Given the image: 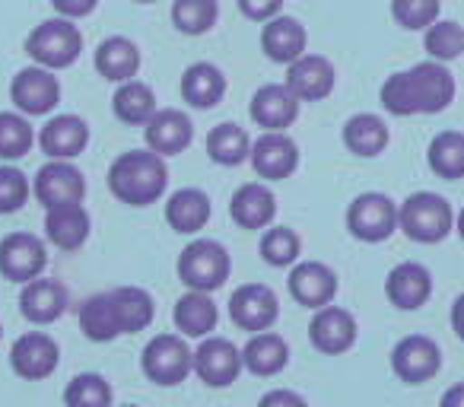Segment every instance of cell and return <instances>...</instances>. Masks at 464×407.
I'll list each match as a JSON object with an SVG mask.
<instances>
[{
    "label": "cell",
    "instance_id": "cell-1",
    "mask_svg": "<svg viewBox=\"0 0 464 407\" xmlns=\"http://www.w3.org/2000/svg\"><path fill=\"white\" fill-rule=\"evenodd\" d=\"M382 105L398 118L436 115L455 102V77L439 61H423L411 71H398L382 83Z\"/></svg>",
    "mask_w": 464,
    "mask_h": 407
},
{
    "label": "cell",
    "instance_id": "cell-2",
    "mask_svg": "<svg viewBox=\"0 0 464 407\" xmlns=\"http://www.w3.org/2000/svg\"><path fill=\"white\" fill-rule=\"evenodd\" d=\"M169 169L153 150H128L109 166V188L121 204L150 208L166 194Z\"/></svg>",
    "mask_w": 464,
    "mask_h": 407
},
{
    "label": "cell",
    "instance_id": "cell-3",
    "mask_svg": "<svg viewBox=\"0 0 464 407\" xmlns=\"http://www.w3.org/2000/svg\"><path fill=\"white\" fill-rule=\"evenodd\" d=\"M398 229L420 246H432L455 229V210L442 194L417 191L398 208Z\"/></svg>",
    "mask_w": 464,
    "mask_h": 407
},
{
    "label": "cell",
    "instance_id": "cell-4",
    "mask_svg": "<svg viewBox=\"0 0 464 407\" xmlns=\"http://www.w3.org/2000/svg\"><path fill=\"white\" fill-rule=\"evenodd\" d=\"M80 48H83V35L73 26V20H64V16L39 23L26 39L29 58L39 67L54 71V73L71 67L73 61L80 58Z\"/></svg>",
    "mask_w": 464,
    "mask_h": 407
},
{
    "label": "cell",
    "instance_id": "cell-5",
    "mask_svg": "<svg viewBox=\"0 0 464 407\" xmlns=\"http://www.w3.org/2000/svg\"><path fill=\"white\" fill-rule=\"evenodd\" d=\"M229 252L217 239H194L179 258V277L188 290L213 293L229 280Z\"/></svg>",
    "mask_w": 464,
    "mask_h": 407
},
{
    "label": "cell",
    "instance_id": "cell-6",
    "mask_svg": "<svg viewBox=\"0 0 464 407\" xmlns=\"http://www.w3.org/2000/svg\"><path fill=\"white\" fill-rule=\"evenodd\" d=\"M140 366L143 375L156 385H181L194 373V350L181 334H156L143 347Z\"/></svg>",
    "mask_w": 464,
    "mask_h": 407
},
{
    "label": "cell",
    "instance_id": "cell-7",
    "mask_svg": "<svg viewBox=\"0 0 464 407\" xmlns=\"http://www.w3.org/2000/svg\"><path fill=\"white\" fill-rule=\"evenodd\" d=\"M347 229L360 242H385L398 229V204L382 191H366L347 208Z\"/></svg>",
    "mask_w": 464,
    "mask_h": 407
},
{
    "label": "cell",
    "instance_id": "cell-8",
    "mask_svg": "<svg viewBox=\"0 0 464 407\" xmlns=\"http://www.w3.org/2000/svg\"><path fill=\"white\" fill-rule=\"evenodd\" d=\"M33 194L39 198V204L45 210L64 208V204H83L86 179L73 166V160H52L35 172Z\"/></svg>",
    "mask_w": 464,
    "mask_h": 407
},
{
    "label": "cell",
    "instance_id": "cell-9",
    "mask_svg": "<svg viewBox=\"0 0 464 407\" xmlns=\"http://www.w3.org/2000/svg\"><path fill=\"white\" fill-rule=\"evenodd\" d=\"M48 267V248L33 233H10L0 239V274L14 284H29Z\"/></svg>",
    "mask_w": 464,
    "mask_h": 407
},
{
    "label": "cell",
    "instance_id": "cell-10",
    "mask_svg": "<svg viewBox=\"0 0 464 407\" xmlns=\"http://www.w3.org/2000/svg\"><path fill=\"white\" fill-rule=\"evenodd\" d=\"M392 369L407 385H423L442 369V354L439 344L426 334H407L394 344L392 350Z\"/></svg>",
    "mask_w": 464,
    "mask_h": 407
},
{
    "label": "cell",
    "instance_id": "cell-11",
    "mask_svg": "<svg viewBox=\"0 0 464 407\" xmlns=\"http://www.w3.org/2000/svg\"><path fill=\"white\" fill-rule=\"evenodd\" d=\"M280 315V299L267 284H242L229 299V318L242 331H271Z\"/></svg>",
    "mask_w": 464,
    "mask_h": 407
},
{
    "label": "cell",
    "instance_id": "cell-12",
    "mask_svg": "<svg viewBox=\"0 0 464 407\" xmlns=\"http://www.w3.org/2000/svg\"><path fill=\"white\" fill-rule=\"evenodd\" d=\"M242 350L226 337H204L194 350V373L204 385L226 388L239 379L242 373Z\"/></svg>",
    "mask_w": 464,
    "mask_h": 407
},
{
    "label": "cell",
    "instance_id": "cell-13",
    "mask_svg": "<svg viewBox=\"0 0 464 407\" xmlns=\"http://www.w3.org/2000/svg\"><path fill=\"white\" fill-rule=\"evenodd\" d=\"M58 360H61V350L54 344L52 334L45 331H26L14 341L10 347V366L20 379H29V382H42L58 369Z\"/></svg>",
    "mask_w": 464,
    "mask_h": 407
},
{
    "label": "cell",
    "instance_id": "cell-14",
    "mask_svg": "<svg viewBox=\"0 0 464 407\" xmlns=\"http://www.w3.org/2000/svg\"><path fill=\"white\" fill-rule=\"evenodd\" d=\"M10 99H14L16 111H23L26 118L48 115L61 99V83L54 77V71H45L39 64L26 67L10 83Z\"/></svg>",
    "mask_w": 464,
    "mask_h": 407
},
{
    "label": "cell",
    "instance_id": "cell-15",
    "mask_svg": "<svg viewBox=\"0 0 464 407\" xmlns=\"http://www.w3.org/2000/svg\"><path fill=\"white\" fill-rule=\"evenodd\" d=\"M248 160H252V169L258 172V179L280 181L290 179L299 169V147L286 131H265L252 143V156Z\"/></svg>",
    "mask_w": 464,
    "mask_h": 407
},
{
    "label": "cell",
    "instance_id": "cell-16",
    "mask_svg": "<svg viewBox=\"0 0 464 407\" xmlns=\"http://www.w3.org/2000/svg\"><path fill=\"white\" fill-rule=\"evenodd\" d=\"M337 83L334 64L322 54H309L296 58L290 67H286V86L290 92L299 99V102H322V99L331 96Z\"/></svg>",
    "mask_w": 464,
    "mask_h": 407
},
{
    "label": "cell",
    "instance_id": "cell-17",
    "mask_svg": "<svg viewBox=\"0 0 464 407\" xmlns=\"http://www.w3.org/2000/svg\"><path fill=\"white\" fill-rule=\"evenodd\" d=\"M309 337H312V347L322 350V354H328V356L347 354L356 344V318L334 303L322 305V309H315V315H312Z\"/></svg>",
    "mask_w": 464,
    "mask_h": 407
},
{
    "label": "cell",
    "instance_id": "cell-18",
    "mask_svg": "<svg viewBox=\"0 0 464 407\" xmlns=\"http://www.w3.org/2000/svg\"><path fill=\"white\" fill-rule=\"evenodd\" d=\"M290 296L312 312L331 305L337 296V274L322 261H296L290 271Z\"/></svg>",
    "mask_w": 464,
    "mask_h": 407
},
{
    "label": "cell",
    "instance_id": "cell-19",
    "mask_svg": "<svg viewBox=\"0 0 464 407\" xmlns=\"http://www.w3.org/2000/svg\"><path fill=\"white\" fill-rule=\"evenodd\" d=\"M143 141H147V150H153V153L175 156L191 147L194 124H191V118L179 109H156L153 115H150V121L143 124Z\"/></svg>",
    "mask_w": 464,
    "mask_h": 407
},
{
    "label": "cell",
    "instance_id": "cell-20",
    "mask_svg": "<svg viewBox=\"0 0 464 407\" xmlns=\"http://www.w3.org/2000/svg\"><path fill=\"white\" fill-rule=\"evenodd\" d=\"M385 293L392 299L394 309L413 312L420 305H426V299L432 296V274L420 261H401L388 271Z\"/></svg>",
    "mask_w": 464,
    "mask_h": 407
},
{
    "label": "cell",
    "instance_id": "cell-21",
    "mask_svg": "<svg viewBox=\"0 0 464 407\" xmlns=\"http://www.w3.org/2000/svg\"><path fill=\"white\" fill-rule=\"evenodd\" d=\"M229 217L239 223L242 229H267L274 227V217H277V198L265 181H246L239 191L232 194L229 200Z\"/></svg>",
    "mask_w": 464,
    "mask_h": 407
},
{
    "label": "cell",
    "instance_id": "cell-22",
    "mask_svg": "<svg viewBox=\"0 0 464 407\" xmlns=\"http://www.w3.org/2000/svg\"><path fill=\"white\" fill-rule=\"evenodd\" d=\"M299 105L303 102L293 96L286 83H267L252 96L248 115L265 131H286L299 118Z\"/></svg>",
    "mask_w": 464,
    "mask_h": 407
},
{
    "label": "cell",
    "instance_id": "cell-23",
    "mask_svg": "<svg viewBox=\"0 0 464 407\" xmlns=\"http://www.w3.org/2000/svg\"><path fill=\"white\" fill-rule=\"evenodd\" d=\"M90 143V124L77 115H54L42 124L39 147L48 160H73Z\"/></svg>",
    "mask_w": 464,
    "mask_h": 407
},
{
    "label": "cell",
    "instance_id": "cell-24",
    "mask_svg": "<svg viewBox=\"0 0 464 407\" xmlns=\"http://www.w3.org/2000/svg\"><path fill=\"white\" fill-rule=\"evenodd\" d=\"M67 309V286L52 277H35L23 284L20 312L33 325H52L64 315Z\"/></svg>",
    "mask_w": 464,
    "mask_h": 407
},
{
    "label": "cell",
    "instance_id": "cell-25",
    "mask_svg": "<svg viewBox=\"0 0 464 407\" xmlns=\"http://www.w3.org/2000/svg\"><path fill=\"white\" fill-rule=\"evenodd\" d=\"M261 48L274 64H286L290 67L296 58H303L305 48H309V35L305 26L296 16H274L261 26Z\"/></svg>",
    "mask_w": 464,
    "mask_h": 407
},
{
    "label": "cell",
    "instance_id": "cell-26",
    "mask_svg": "<svg viewBox=\"0 0 464 407\" xmlns=\"http://www.w3.org/2000/svg\"><path fill=\"white\" fill-rule=\"evenodd\" d=\"M90 214L83 204H64V208L45 210V236L54 248L61 252H73L90 239Z\"/></svg>",
    "mask_w": 464,
    "mask_h": 407
},
{
    "label": "cell",
    "instance_id": "cell-27",
    "mask_svg": "<svg viewBox=\"0 0 464 407\" xmlns=\"http://www.w3.org/2000/svg\"><path fill=\"white\" fill-rule=\"evenodd\" d=\"M286 363H290V344L274 331H258L242 347V366L258 379L277 375L280 369H286Z\"/></svg>",
    "mask_w": 464,
    "mask_h": 407
},
{
    "label": "cell",
    "instance_id": "cell-28",
    "mask_svg": "<svg viewBox=\"0 0 464 407\" xmlns=\"http://www.w3.org/2000/svg\"><path fill=\"white\" fill-rule=\"evenodd\" d=\"M172 322L175 328L181 331V337H210V331H217L219 322V312L217 303L210 299V293H198V290H188L185 296H179L172 312Z\"/></svg>",
    "mask_w": 464,
    "mask_h": 407
},
{
    "label": "cell",
    "instance_id": "cell-29",
    "mask_svg": "<svg viewBox=\"0 0 464 407\" xmlns=\"http://www.w3.org/2000/svg\"><path fill=\"white\" fill-rule=\"evenodd\" d=\"M226 96V73L210 61H198L181 73V99L191 109H213Z\"/></svg>",
    "mask_w": 464,
    "mask_h": 407
},
{
    "label": "cell",
    "instance_id": "cell-30",
    "mask_svg": "<svg viewBox=\"0 0 464 407\" xmlns=\"http://www.w3.org/2000/svg\"><path fill=\"white\" fill-rule=\"evenodd\" d=\"M210 220V198L200 188H181L169 198L166 223L179 236H198Z\"/></svg>",
    "mask_w": 464,
    "mask_h": 407
},
{
    "label": "cell",
    "instance_id": "cell-31",
    "mask_svg": "<svg viewBox=\"0 0 464 407\" xmlns=\"http://www.w3.org/2000/svg\"><path fill=\"white\" fill-rule=\"evenodd\" d=\"M96 71L111 83L134 80L137 71H140V48L124 35H111L96 48Z\"/></svg>",
    "mask_w": 464,
    "mask_h": 407
},
{
    "label": "cell",
    "instance_id": "cell-32",
    "mask_svg": "<svg viewBox=\"0 0 464 407\" xmlns=\"http://www.w3.org/2000/svg\"><path fill=\"white\" fill-rule=\"evenodd\" d=\"M80 331L96 344L115 341V337L124 334L121 318H118V309H115V299H111V290L96 293V296H90L83 305H80Z\"/></svg>",
    "mask_w": 464,
    "mask_h": 407
},
{
    "label": "cell",
    "instance_id": "cell-33",
    "mask_svg": "<svg viewBox=\"0 0 464 407\" xmlns=\"http://www.w3.org/2000/svg\"><path fill=\"white\" fill-rule=\"evenodd\" d=\"M388 124L382 121L372 111H362V115H353L347 124H343V147L350 153L362 156V160H372V156L385 153L388 147Z\"/></svg>",
    "mask_w": 464,
    "mask_h": 407
},
{
    "label": "cell",
    "instance_id": "cell-34",
    "mask_svg": "<svg viewBox=\"0 0 464 407\" xmlns=\"http://www.w3.org/2000/svg\"><path fill=\"white\" fill-rule=\"evenodd\" d=\"M207 153L219 166H239L252 156V137L239 124L223 121L207 134Z\"/></svg>",
    "mask_w": 464,
    "mask_h": 407
},
{
    "label": "cell",
    "instance_id": "cell-35",
    "mask_svg": "<svg viewBox=\"0 0 464 407\" xmlns=\"http://www.w3.org/2000/svg\"><path fill=\"white\" fill-rule=\"evenodd\" d=\"M111 299H115L118 318H121V331L124 334H137V331L150 328L153 322V296H150L143 286H115L111 290Z\"/></svg>",
    "mask_w": 464,
    "mask_h": 407
},
{
    "label": "cell",
    "instance_id": "cell-36",
    "mask_svg": "<svg viewBox=\"0 0 464 407\" xmlns=\"http://www.w3.org/2000/svg\"><path fill=\"white\" fill-rule=\"evenodd\" d=\"M430 169L439 179H464V134L461 131H442L430 141Z\"/></svg>",
    "mask_w": 464,
    "mask_h": 407
},
{
    "label": "cell",
    "instance_id": "cell-37",
    "mask_svg": "<svg viewBox=\"0 0 464 407\" xmlns=\"http://www.w3.org/2000/svg\"><path fill=\"white\" fill-rule=\"evenodd\" d=\"M111 105H115L118 121L147 124L150 115L156 111V96H153V90H150L147 83H140V80H124V83H118Z\"/></svg>",
    "mask_w": 464,
    "mask_h": 407
},
{
    "label": "cell",
    "instance_id": "cell-38",
    "mask_svg": "<svg viewBox=\"0 0 464 407\" xmlns=\"http://www.w3.org/2000/svg\"><path fill=\"white\" fill-rule=\"evenodd\" d=\"M35 131L23 111H0V162H16L33 150Z\"/></svg>",
    "mask_w": 464,
    "mask_h": 407
},
{
    "label": "cell",
    "instance_id": "cell-39",
    "mask_svg": "<svg viewBox=\"0 0 464 407\" xmlns=\"http://www.w3.org/2000/svg\"><path fill=\"white\" fill-rule=\"evenodd\" d=\"M219 4L217 0H172V23L185 35H204L217 26Z\"/></svg>",
    "mask_w": 464,
    "mask_h": 407
},
{
    "label": "cell",
    "instance_id": "cell-40",
    "mask_svg": "<svg viewBox=\"0 0 464 407\" xmlns=\"http://www.w3.org/2000/svg\"><path fill=\"white\" fill-rule=\"evenodd\" d=\"M423 45L430 61L449 64V61L461 58L464 54V29L455 20H436L430 29H423Z\"/></svg>",
    "mask_w": 464,
    "mask_h": 407
},
{
    "label": "cell",
    "instance_id": "cell-41",
    "mask_svg": "<svg viewBox=\"0 0 464 407\" xmlns=\"http://www.w3.org/2000/svg\"><path fill=\"white\" fill-rule=\"evenodd\" d=\"M303 252L299 233L290 227H267L261 236V258L271 267H293Z\"/></svg>",
    "mask_w": 464,
    "mask_h": 407
},
{
    "label": "cell",
    "instance_id": "cell-42",
    "mask_svg": "<svg viewBox=\"0 0 464 407\" xmlns=\"http://www.w3.org/2000/svg\"><path fill=\"white\" fill-rule=\"evenodd\" d=\"M67 407H111V385L99 373H80L64 388Z\"/></svg>",
    "mask_w": 464,
    "mask_h": 407
},
{
    "label": "cell",
    "instance_id": "cell-43",
    "mask_svg": "<svg viewBox=\"0 0 464 407\" xmlns=\"http://www.w3.org/2000/svg\"><path fill=\"white\" fill-rule=\"evenodd\" d=\"M392 16L401 29H430L439 20V0H392Z\"/></svg>",
    "mask_w": 464,
    "mask_h": 407
},
{
    "label": "cell",
    "instance_id": "cell-44",
    "mask_svg": "<svg viewBox=\"0 0 464 407\" xmlns=\"http://www.w3.org/2000/svg\"><path fill=\"white\" fill-rule=\"evenodd\" d=\"M29 200V179L23 169L4 162L0 166V214H16Z\"/></svg>",
    "mask_w": 464,
    "mask_h": 407
},
{
    "label": "cell",
    "instance_id": "cell-45",
    "mask_svg": "<svg viewBox=\"0 0 464 407\" xmlns=\"http://www.w3.org/2000/svg\"><path fill=\"white\" fill-rule=\"evenodd\" d=\"M280 7H284V0H239L242 16L252 23H261V26L267 20H274V16H280Z\"/></svg>",
    "mask_w": 464,
    "mask_h": 407
},
{
    "label": "cell",
    "instance_id": "cell-46",
    "mask_svg": "<svg viewBox=\"0 0 464 407\" xmlns=\"http://www.w3.org/2000/svg\"><path fill=\"white\" fill-rule=\"evenodd\" d=\"M258 407H309L305 398L293 388H271L265 398L258 401Z\"/></svg>",
    "mask_w": 464,
    "mask_h": 407
},
{
    "label": "cell",
    "instance_id": "cell-47",
    "mask_svg": "<svg viewBox=\"0 0 464 407\" xmlns=\"http://www.w3.org/2000/svg\"><path fill=\"white\" fill-rule=\"evenodd\" d=\"M52 4L64 20H83L99 7V0H52Z\"/></svg>",
    "mask_w": 464,
    "mask_h": 407
},
{
    "label": "cell",
    "instance_id": "cell-48",
    "mask_svg": "<svg viewBox=\"0 0 464 407\" xmlns=\"http://www.w3.org/2000/svg\"><path fill=\"white\" fill-rule=\"evenodd\" d=\"M439 407H464V382H458V385L445 388L442 401H439Z\"/></svg>",
    "mask_w": 464,
    "mask_h": 407
},
{
    "label": "cell",
    "instance_id": "cell-49",
    "mask_svg": "<svg viewBox=\"0 0 464 407\" xmlns=\"http://www.w3.org/2000/svg\"><path fill=\"white\" fill-rule=\"evenodd\" d=\"M451 331L464 341V293L451 303Z\"/></svg>",
    "mask_w": 464,
    "mask_h": 407
},
{
    "label": "cell",
    "instance_id": "cell-50",
    "mask_svg": "<svg viewBox=\"0 0 464 407\" xmlns=\"http://www.w3.org/2000/svg\"><path fill=\"white\" fill-rule=\"evenodd\" d=\"M455 233L464 239V208H461V214H455Z\"/></svg>",
    "mask_w": 464,
    "mask_h": 407
},
{
    "label": "cell",
    "instance_id": "cell-51",
    "mask_svg": "<svg viewBox=\"0 0 464 407\" xmlns=\"http://www.w3.org/2000/svg\"><path fill=\"white\" fill-rule=\"evenodd\" d=\"M134 4H156V0H134Z\"/></svg>",
    "mask_w": 464,
    "mask_h": 407
},
{
    "label": "cell",
    "instance_id": "cell-52",
    "mask_svg": "<svg viewBox=\"0 0 464 407\" xmlns=\"http://www.w3.org/2000/svg\"><path fill=\"white\" fill-rule=\"evenodd\" d=\"M121 407H137V404H121Z\"/></svg>",
    "mask_w": 464,
    "mask_h": 407
},
{
    "label": "cell",
    "instance_id": "cell-53",
    "mask_svg": "<svg viewBox=\"0 0 464 407\" xmlns=\"http://www.w3.org/2000/svg\"><path fill=\"white\" fill-rule=\"evenodd\" d=\"M0 331H4V328H0Z\"/></svg>",
    "mask_w": 464,
    "mask_h": 407
}]
</instances>
